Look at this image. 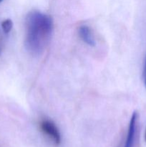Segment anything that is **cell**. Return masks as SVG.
<instances>
[{
  "instance_id": "7",
  "label": "cell",
  "mask_w": 146,
  "mask_h": 147,
  "mask_svg": "<svg viewBox=\"0 0 146 147\" xmlns=\"http://www.w3.org/2000/svg\"><path fill=\"white\" fill-rule=\"evenodd\" d=\"M145 141H146V131H145Z\"/></svg>"
},
{
  "instance_id": "1",
  "label": "cell",
  "mask_w": 146,
  "mask_h": 147,
  "mask_svg": "<svg viewBox=\"0 0 146 147\" xmlns=\"http://www.w3.org/2000/svg\"><path fill=\"white\" fill-rule=\"evenodd\" d=\"M52 31V20L47 14L39 11L28 14L26 20L25 44L33 55L42 53L48 43Z\"/></svg>"
},
{
  "instance_id": "4",
  "label": "cell",
  "mask_w": 146,
  "mask_h": 147,
  "mask_svg": "<svg viewBox=\"0 0 146 147\" xmlns=\"http://www.w3.org/2000/svg\"><path fill=\"white\" fill-rule=\"evenodd\" d=\"M79 36L81 40L90 46H94L95 41H94L93 34L92 32L90 27L87 25H82L79 27L78 30Z\"/></svg>"
},
{
  "instance_id": "3",
  "label": "cell",
  "mask_w": 146,
  "mask_h": 147,
  "mask_svg": "<svg viewBox=\"0 0 146 147\" xmlns=\"http://www.w3.org/2000/svg\"><path fill=\"white\" fill-rule=\"evenodd\" d=\"M137 113L134 112L130 119L129 123L128 129H127L126 140L123 147H134L135 141L136 130H137Z\"/></svg>"
},
{
  "instance_id": "8",
  "label": "cell",
  "mask_w": 146,
  "mask_h": 147,
  "mask_svg": "<svg viewBox=\"0 0 146 147\" xmlns=\"http://www.w3.org/2000/svg\"><path fill=\"white\" fill-rule=\"evenodd\" d=\"M1 1H2V0H0V3H1Z\"/></svg>"
},
{
  "instance_id": "2",
  "label": "cell",
  "mask_w": 146,
  "mask_h": 147,
  "mask_svg": "<svg viewBox=\"0 0 146 147\" xmlns=\"http://www.w3.org/2000/svg\"><path fill=\"white\" fill-rule=\"evenodd\" d=\"M40 127L42 133L46 135L54 144H60L61 134L54 122L49 119H43L40 121Z\"/></svg>"
},
{
  "instance_id": "5",
  "label": "cell",
  "mask_w": 146,
  "mask_h": 147,
  "mask_svg": "<svg viewBox=\"0 0 146 147\" xmlns=\"http://www.w3.org/2000/svg\"><path fill=\"white\" fill-rule=\"evenodd\" d=\"M13 27V23L10 19H7V20H4L1 22V28H2L3 32L5 34H8L10 32Z\"/></svg>"
},
{
  "instance_id": "6",
  "label": "cell",
  "mask_w": 146,
  "mask_h": 147,
  "mask_svg": "<svg viewBox=\"0 0 146 147\" xmlns=\"http://www.w3.org/2000/svg\"><path fill=\"white\" fill-rule=\"evenodd\" d=\"M145 86H146V65H145Z\"/></svg>"
}]
</instances>
